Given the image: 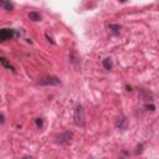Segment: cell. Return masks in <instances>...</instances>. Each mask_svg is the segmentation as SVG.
<instances>
[{
	"label": "cell",
	"mask_w": 159,
	"mask_h": 159,
	"mask_svg": "<svg viewBox=\"0 0 159 159\" xmlns=\"http://www.w3.org/2000/svg\"><path fill=\"white\" fill-rule=\"evenodd\" d=\"M1 6H2V7H5L7 11H10V10H12V9H14V5H12V4H10V2H6V1H1Z\"/></svg>",
	"instance_id": "9"
},
{
	"label": "cell",
	"mask_w": 159,
	"mask_h": 159,
	"mask_svg": "<svg viewBox=\"0 0 159 159\" xmlns=\"http://www.w3.org/2000/svg\"><path fill=\"white\" fill-rule=\"evenodd\" d=\"M4 122H5V117L4 114H1V124H4Z\"/></svg>",
	"instance_id": "12"
},
{
	"label": "cell",
	"mask_w": 159,
	"mask_h": 159,
	"mask_svg": "<svg viewBox=\"0 0 159 159\" xmlns=\"http://www.w3.org/2000/svg\"><path fill=\"white\" fill-rule=\"evenodd\" d=\"M145 108H147L148 111H154V109H155V106H154V104H147Z\"/></svg>",
	"instance_id": "11"
},
{
	"label": "cell",
	"mask_w": 159,
	"mask_h": 159,
	"mask_svg": "<svg viewBox=\"0 0 159 159\" xmlns=\"http://www.w3.org/2000/svg\"><path fill=\"white\" fill-rule=\"evenodd\" d=\"M29 19L32 20V21H40L41 20V15L36 11H30L29 12Z\"/></svg>",
	"instance_id": "6"
},
{
	"label": "cell",
	"mask_w": 159,
	"mask_h": 159,
	"mask_svg": "<svg viewBox=\"0 0 159 159\" xmlns=\"http://www.w3.org/2000/svg\"><path fill=\"white\" fill-rule=\"evenodd\" d=\"M35 123H36V125H37L39 128H42V125H43V122H42L41 118H37V119L35 120Z\"/></svg>",
	"instance_id": "10"
},
{
	"label": "cell",
	"mask_w": 159,
	"mask_h": 159,
	"mask_svg": "<svg viewBox=\"0 0 159 159\" xmlns=\"http://www.w3.org/2000/svg\"><path fill=\"white\" fill-rule=\"evenodd\" d=\"M15 35V30L12 29H1L0 31V41L4 42L6 40H10L11 37H14Z\"/></svg>",
	"instance_id": "4"
},
{
	"label": "cell",
	"mask_w": 159,
	"mask_h": 159,
	"mask_svg": "<svg viewBox=\"0 0 159 159\" xmlns=\"http://www.w3.org/2000/svg\"><path fill=\"white\" fill-rule=\"evenodd\" d=\"M137 153H142V145H138V150Z\"/></svg>",
	"instance_id": "13"
},
{
	"label": "cell",
	"mask_w": 159,
	"mask_h": 159,
	"mask_svg": "<svg viewBox=\"0 0 159 159\" xmlns=\"http://www.w3.org/2000/svg\"><path fill=\"white\" fill-rule=\"evenodd\" d=\"M108 29H109V30H112V31H113V32H116V34H119V31H120L122 26H120V25H117V24H111V25H108Z\"/></svg>",
	"instance_id": "8"
},
{
	"label": "cell",
	"mask_w": 159,
	"mask_h": 159,
	"mask_svg": "<svg viewBox=\"0 0 159 159\" xmlns=\"http://www.w3.org/2000/svg\"><path fill=\"white\" fill-rule=\"evenodd\" d=\"M102 65H103V67L107 70V71H111L112 70V67H113V63H112V60L109 58V57H107V58H104L103 60V62H102Z\"/></svg>",
	"instance_id": "5"
},
{
	"label": "cell",
	"mask_w": 159,
	"mask_h": 159,
	"mask_svg": "<svg viewBox=\"0 0 159 159\" xmlns=\"http://www.w3.org/2000/svg\"><path fill=\"white\" fill-rule=\"evenodd\" d=\"M72 138H73L72 132H65V133H61V134L56 135V143H58V144H68Z\"/></svg>",
	"instance_id": "3"
},
{
	"label": "cell",
	"mask_w": 159,
	"mask_h": 159,
	"mask_svg": "<svg viewBox=\"0 0 159 159\" xmlns=\"http://www.w3.org/2000/svg\"><path fill=\"white\" fill-rule=\"evenodd\" d=\"M0 62H1V65H2L4 67H6V68H9V70H11V71H15V70H14V67L10 65V62H9L4 56H1V57H0Z\"/></svg>",
	"instance_id": "7"
},
{
	"label": "cell",
	"mask_w": 159,
	"mask_h": 159,
	"mask_svg": "<svg viewBox=\"0 0 159 159\" xmlns=\"http://www.w3.org/2000/svg\"><path fill=\"white\" fill-rule=\"evenodd\" d=\"M73 122H75L76 125H80V127H82L84 124V111H83V107L81 104L76 106V108H75Z\"/></svg>",
	"instance_id": "1"
},
{
	"label": "cell",
	"mask_w": 159,
	"mask_h": 159,
	"mask_svg": "<svg viewBox=\"0 0 159 159\" xmlns=\"http://www.w3.org/2000/svg\"><path fill=\"white\" fill-rule=\"evenodd\" d=\"M39 83L42 86H57V84H60V80L56 76H47V77L41 78L39 81Z\"/></svg>",
	"instance_id": "2"
}]
</instances>
